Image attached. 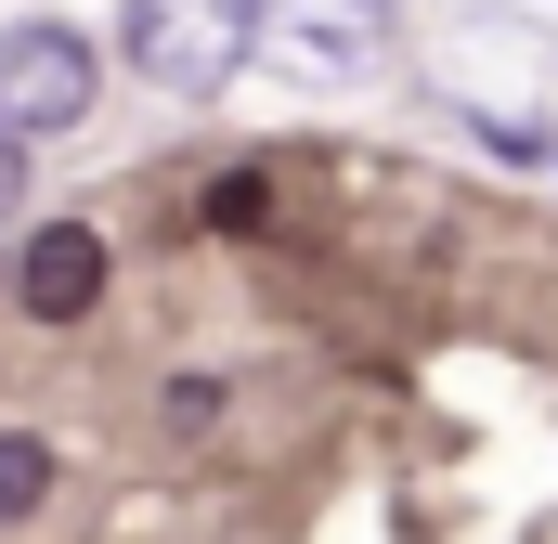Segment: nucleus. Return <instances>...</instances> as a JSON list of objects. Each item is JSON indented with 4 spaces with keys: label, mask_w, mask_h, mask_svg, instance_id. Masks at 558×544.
I'll list each match as a JSON object with an SVG mask.
<instances>
[{
    "label": "nucleus",
    "mask_w": 558,
    "mask_h": 544,
    "mask_svg": "<svg viewBox=\"0 0 558 544\" xmlns=\"http://www.w3.org/2000/svg\"><path fill=\"white\" fill-rule=\"evenodd\" d=\"M118 52H131L143 91L208 104V91L247 78V52H260V0H118Z\"/></svg>",
    "instance_id": "1"
},
{
    "label": "nucleus",
    "mask_w": 558,
    "mask_h": 544,
    "mask_svg": "<svg viewBox=\"0 0 558 544\" xmlns=\"http://www.w3.org/2000/svg\"><path fill=\"white\" fill-rule=\"evenodd\" d=\"M92 91H105V65H92V39H78L65 13L0 26V131H13V143L78 131V118H92Z\"/></svg>",
    "instance_id": "2"
},
{
    "label": "nucleus",
    "mask_w": 558,
    "mask_h": 544,
    "mask_svg": "<svg viewBox=\"0 0 558 544\" xmlns=\"http://www.w3.org/2000/svg\"><path fill=\"white\" fill-rule=\"evenodd\" d=\"M260 52L299 78H377L403 52V0H260Z\"/></svg>",
    "instance_id": "3"
},
{
    "label": "nucleus",
    "mask_w": 558,
    "mask_h": 544,
    "mask_svg": "<svg viewBox=\"0 0 558 544\" xmlns=\"http://www.w3.org/2000/svg\"><path fill=\"white\" fill-rule=\"evenodd\" d=\"M92 298H105V234L92 221H39L13 247V311L26 324H92Z\"/></svg>",
    "instance_id": "4"
},
{
    "label": "nucleus",
    "mask_w": 558,
    "mask_h": 544,
    "mask_svg": "<svg viewBox=\"0 0 558 544\" xmlns=\"http://www.w3.org/2000/svg\"><path fill=\"white\" fill-rule=\"evenodd\" d=\"M52 467H65V454H52V441H39V428H0V532H13V519H39V506H52Z\"/></svg>",
    "instance_id": "5"
},
{
    "label": "nucleus",
    "mask_w": 558,
    "mask_h": 544,
    "mask_svg": "<svg viewBox=\"0 0 558 544\" xmlns=\"http://www.w3.org/2000/svg\"><path fill=\"white\" fill-rule=\"evenodd\" d=\"M208 221H221V234H260V221H274V182H260V169H221V182H208Z\"/></svg>",
    "instance_id": "6"
},
{
    "label": "nucleus",
    "mask_w": 558,
    "mask_h": 544,
    "mask_svg": "<svg viewBox=\"0 0 558 544\" xmlns=\"http://www.w3.org/2000/svg\"><path fill=\"white\" fill-rule=\"evenodd\" d=\"M0 221H26V143L0 131Z\"/></svg>",
    "instance_id": "7"
}]
</instances>
